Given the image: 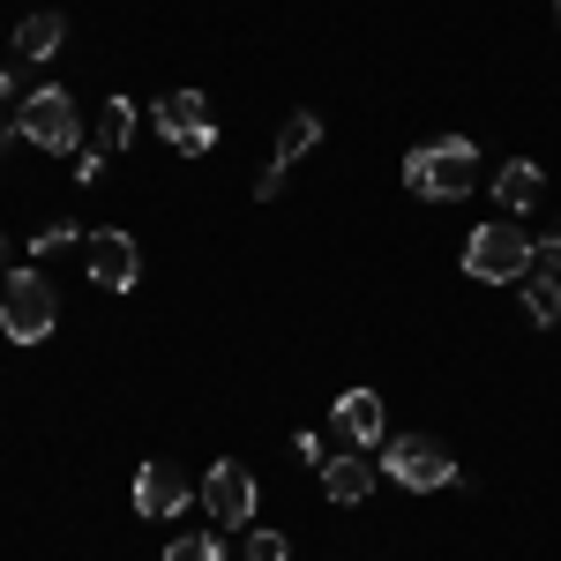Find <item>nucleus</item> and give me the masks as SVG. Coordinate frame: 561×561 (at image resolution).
I'll return each instance as SVG.
<instances>
[{"label": "nucleus", "instance_id": "obj_13", "mask_svg": "<svg viewBox=\"0 0 561 561\" xmlns=\"http://www.w3.org/2000/svg\"><path fill=\"white\" fill-rule=\"evenodd\" d=\"M60 38H68V23H60L53 8L15 23V53H23V60H53V53H60Z\"/></svg>", "mask_w": 561, "mask_h": 561}, {"label": "nucleus", "instance_id": "obj_14", "mask_svg": "<svg viewBox=\"0 0 561 561\" xmlns=\"http://www.w3.org/2000/svg\"><path fill=\"white\" fill-rule=\"evenodd\" d=\"M517 285H524V314H531L539 330H554L561 322V277L554 270H524Z\"/></svg>", "mask_w": 561, "mask_h": 561}, {"label": "nucleus", "instance_id": "obj_21", "mask_svg": "<svg viewBox=\"0 0 561 561\" xmlns=\"http://www.w3.org/2000/svg\"><path fill=\"white\" fill-rule=\"evenodd\" d=\"M0 105H15V90H8V68H0Z\"/></svg>", "mask_w": 561, "mask_h": 561}, {"label": "nucleus", "instance_id": "obj_7", "mask_svg": "<svg viewBox=\"0 0 561 561\" xmlns=\"http://www.w3.org/2000/svg\"><path fill=\"white\" fill-rule=\"evenodd\" d=\"M83 270H90L98 293H135V285H142V248H135L121 225H105V232L83 240Z\"/></svg>", "mask_w": 561, "mask_h": 561}, {"label": "nucleus", "instance_id": "obj_20", "mask_svg": "<svg viewBox=\"0 0 561 561\" xmlns=\"http://www.w3.org/2000/svg\"><path fill=\"white\" fill-rule=\"evenodd\" d=\"M255 195H262V203H277V195H285V165H262V173H255Z\"/></svg>", "mask_w": 561, "mask_h": 561}, {"label": "nucleus", "instance_id": "obj_11", "mask_svg": "<svg viewBox=\"0 0 561 561\" xmlns=\"http://www.w3.org/2000/svg\"><path fill=\"white\" fill-rule=\"evenodd\" d=\"M539 195H547V173H539L531 158H510V165L494 173V210H502V217L539 210Z\"/></svg>", "mask_w": 561, "mask_h": 561}, {"label": "nucleus", "instance_id": "obj_12", "mask_svg": "<svg viewBox=\"0 0 561 561\" xmlns=\"http://www.w3.org/2000/svg\"><path fill=\"white\" fill-rule=\"evenodd\" d=\"M322 494H330L337 510L367 502V494H375V465H367V457H322Z\"/></svg>", "mask_w": 561, "mask_h": 561}, {"label": "nucleus", "instance_id": "obj_3", "mask_svg": "<svg viewBox=\"0 0 561 561\" xmlns=\"http://www.w3.org/2000/svg\"><path fill=\"white\" fill-rule=\"evenodd\" d=\"M53 322H60V300H53L45 270H8V277H0V330H8L15 345H45Z\"/></svg>", "mask_w": 561, "mask_h": 561}, {"label": "nucleus", "instance_id": "obj_23", "mask_svg": "<svg viewBox=\"0 0 561 561\" xmlns=\"http://www.w3.org/2000/svg\"><path fill=\"white\" fill-rule=\"evenodd\" d=\"M554 23H561V8H554Z\"/></svg>", "mask_w": 561, "mask_h": 561}, {"label": "nucleus", "instance_id": "obj_22", "mask_svg": "<svg viewBox=\"0 0 561 561\" xmlns=\"http://www.w3.org/2000/svg\"><path fill=\"white\" fill-rule=\"evenodd\" d=\"M0 262H8V240H0Z\"/></svg>", "mask_w": 561, "mask_h": 561}, {"label": "nucleus", "instance_id": "obj_8", "mask_svg": "<svg viewBox=\"0 0 561 561\" xmlns=\"http://www.w3.org/2000/svg\"><path fill=\"white\" fill-rule=\"evenodd\" d=\"M203 510H210V524H255V510H262L255 472L232 465V457H217L210 472H203Z\"/></svg>", "mask_w": 561, "mask_h": 561}, {"label": "nucleus", "instance_id": "obj_19", "mask_svg": "<svg viewBox=\"0 0 561 561\" xmlns=\"http://www.w3.org/2000/svg\"><path fill=\"white\" fill-rule=\"evenodd\" d=\"M76 240H83V232H76V225L60 217V225H45L38 240H31V255H60V248H76Z\"/></svg>", "mask_w": 561, "mask_h": 561}, {"label": "nucleus", "instance_id": "obj_5", "mask_svg": "<svg viewBox=\"0 0 561 561\" xmlns=\"http://www.w3.org/2000/svg\"><path fill=\"white\" fill-rule=\"evenodd\" d=\"M382 472L404 494H434V486H457V457L434 442V434H389L382 442Z\"/></svg>", "mask_w": 561, "mask_h": 561}, {"label": "nucleus", "instance_id": "obj_15", "mask_svg": "<svg viewBox=\"0 0 561 561\" xmlns=\"http://www.w3.org/2000/svg\"><path fill=\"white\" fill-rule=\"evenodd\" d=\"M135 142V98H105L98 105V150L113 158V150H128Z\"/></svg>", "mask_w": 561, "mask_h": 561}, {"label": "nucleus", "instance_id": "obj_6", "mask_svg": "<svg viewBox=\"0 0 561 561\" xmlns=\"http://www.w3.org/2000/svg\"><path fill=\"white\" fill-rule=\"evenodd\" d=\"M150 113H158V135L173 142L180 158H210V150H217V113H210L203 90H165Z\"/></svg>", "mask_w": 561, "mask_h": 561}, {"label": "nucleus", "instance_id": "obj_1", "mask_svg": "<svg viewBox=\"0 0 561 561\" xmlns=\"http://www.w3.org/2000/svg\"><path fill=\"white\" fill-rule=\"evenodd\" d=\"M404 187H412L420 203H457V195H472L479 187L472 135H434V142H420V150L404 158Z\"/></svg>", "mask_w": 561, "mask_h": 561}, {"label": "nucleus", "instance_id": "obj_9", "mask_svg": "<svg viewBox=\"0 0 561 561\" xmlns=\"http://www.w3.org/2000/svg\"><path fill=\"white\" fill-rule=\"evenodd\" d=\"M187 502H195V479L180 472V465L150 457V465L135 472V510H142V517H180Z\"/></svg>", "mask_w": 561, "mask_h": 561}, {"label": "nucleus", "instance_id": "obj_2", "mask_svg": "<svg viewBox=\"0 0 561 561\" xmlns=\"http://www.w3.org/2000/svg\"><path fill=\"white\" fill-rule=\"evenodd\" d=\"M524 270H531V232H524L517 217L494 210V225H472V240H465V277H479V285H517Z\"/></svg>", "mask_w": 561, "mask_h": 561}, {"label": "nucleus", "instance_id": "obj_16", "mask_svg": "<svg viewBox=\"0 0 561 561\" xmlns=\"http://www.w3.org/2000/svg\"><path fill=\"white\" fill-rule=\"evenodd\" d=\"M314 142H322V113H293V121L277 128V158H270V165H300Z\"/></svg>", "mask_w": 561, "mask_h": 561}, {"label": "nucleus", "instance_id": "obj_4", "mask_svg": "<svg viewBox=\"0 0 561 561\" xmlns=\"http://www.w3.org/2000/svg\"><path fill=\"white\" fill-rule=\"evenodd\" d=\"M15 135L23 142H38V150H53V158H76V142H83V113H76V98L60 83L31 90L23 105H15Z\"/></svg>", "mask_w": 561, "mask_h": 561}, {"label": "nucleus", "instance_id": "obj_17", "mask_svg": "<svg viewBox=\"0 0 561 561\" xmlns=\"http://www.w3.org/2000/svg\"><path fill=\"white\" fill-rule=\"evenodd\" d=\"M165 561H225V539L217 531H180L173 547H165Z\"/></svg>", "mask_w": 561, "mask_h": 561}, {"label": "nucleus", "instance_id": "obj_10", "mask_svg": "<svg viewBox=\"0 0 561 561\" xmlns=\"http://www.w3.org/2000/svg\"><path fill=\"white\" fill-rule=\"evenodd\" d=\"M330 420H337V434H345L352 449H375V442H382V420H389V404H382V389H345Z\"/></svg>", "mask_w": 561, "mask_h": 561}, {"label": "nucleus", "instance_id": "obj_18", "mask_svg": "<svg viewBox=\"0 0 561 561\" xmlns=\"http://www.w3.org/2000/svg\"><path fill=\"white\" fill-rule=\"evenodd\" d=\"M248 561H293V539L270 531V524H255V531H248Z\"/></svg>", "mask_w": 561, "mask_h": 561}]
</instances>
